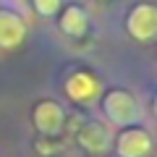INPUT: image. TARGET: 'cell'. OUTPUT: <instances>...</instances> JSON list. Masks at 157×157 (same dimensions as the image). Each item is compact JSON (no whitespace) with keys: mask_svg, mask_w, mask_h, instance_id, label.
<instances>
[{"mask_svg":"<svg viewBox=\"0 0 157 157\" xmlns=\"http://www.w3.org/2000/svg\"><path fill=\"white\" fill-rule=\"evenodd\" d=\"M105 115L110 118L115 126H131L136 123V118H139V107H136V100L123 89H113L105 94Z\"/></svg>","mask_w":157,"mask_h":157,"instance_id":"6da1fadb","label":"cell"},{"mask_svg":"<svg viewBox=\"0 0 157 157\" xmlns=\"http://www.w3.org/2000/svg\"><path fill=\"white\" fill-rule=\"evenodd\" d=\"M126 29H128V34L134 39H141V42L152 39L155 32H157V11H155V6H152V3H139V6L128 13Z\"/></svg>","mask_w":157,"mask_h":157,"instance_id":"7a4b0ae2","label":"cell"},{"mask_svg":"<svg viewBox=\"0 0 157 157\" xmlns=\"http://www.w3.org/2000/svg\"><path fill=\"white\" fill-rule=\"evenodd\" d=\"M152 149V136L144 128H126L118 136V155L121 157H147Z\"/></svg>","mask_w":157,"mask_h":157,"instance_id":"3957f363","label":"cell"},{"mask_svg":"<svg viewBox=\"0 0 157 157\" xmlns=\"http://www.w3.org/2000/svg\"><path fill=\"white\" fill-rule=\"evenodd\" d=\"M63 107L52 100H42L37 107H34V126H37L42 134H58L63 128Z\"/></svg>","mask_w":157,"mask_h":157,"instance_id":"277c9868","label":"cell"},{"mask_svg":"<svg viewBox=\"0 0 157 157\" xmlns=\"http://www.w3.org/2000/svg\"><path fill=\"white\" fill-rule=\"evenodd\" d=\"M24 37H26V24L21 21V16L11 11H0V47L3 50L18 47Z\"/></svg>","mask_w":157,"mask_h":157,"instance_id":"5b68a950","label":"cell"},{"mask_svg":"<svg viewBox=\"0 0 157 157\" xmlns=\"http://www.w3.org/2000/svg\"><path fill=\"white\" fill-rule=\"evenodd\" d=\"M66 92H68V97L76 100V102H92L100 94V81H97L92 73H86V71H76L66 81Z\"/></svg>","mask_w":157,"mask_h":157,"instance_id":"8992f818","label":"cell"},{"mask_svg":"<svg viewBox=\"0 0 157 157\" xmlns=\"http://www.w3.org/2000/svg\"><path fill=\"white\" fill-rule=\"evenodd\" d=\"M78 144L86 152H92V155H100V152H105L110 147V134H107V128L102 123L94 121V123H86L78 131Z\"/></svg>","mask_w":157,"mask_h":157,"instance_id":"52a82bcc","label":"cell"},{"mask_svg":"<svg viewBox=\"0 0 157 157\" xmlns=\"http://www.w3.org/2000/svg\"><path fill=\"white\" fill-rule=\"evenodd\" d=\"M86 26H89V18H86V11L78 6H68L66 11H63L60 16V29L66 34H71V37H81V34L86 32Z\"/></svg>","mask_w":157,"mask_h":157,"instance_id":"ba28073f","label":"cell"},{"mask_svg":"<svg viewBox=\"0 0 157 157\" xmlns=\"http://www.w3.org/2000/svg\"><path fill=\"white\" fill-rule=\"evenodd\" d=\"M60 8V0H34V11L39 16H52Z\"/></svg>","mask_w":157,"mask_h":157,"instance_id":"9c48e42d","label":"cell"}]
</instances>
